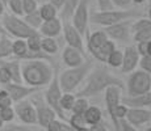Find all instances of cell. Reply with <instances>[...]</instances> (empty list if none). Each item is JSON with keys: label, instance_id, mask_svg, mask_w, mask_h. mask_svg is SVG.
<instances>
[{"label": "cell", "instance_id": "obj_35", "mask_svg": "<svg viewBox=\"0 0 151 131\" xmlns=\"http://www.w3.org/2000/svg\"><path fill=\"white\" fill-rule=\"evenodd\" d=\"M76 101V96L72 94V93H63L62 100H60V107L62 110H72L74 107V104Z\"/></svg>", "mask_w": 151, "mask_h": 131}, {"label": "cell", "instance_id": "obj_16", "mask_svg": "<svg viewBox=\"0 0 151 131\" xmlns=\"http://www.w3.org/2000/svg\"><path fill=\"white\" fill-rule=\"evenodd\" d=\"M63 36H65V39H66V42H67V46L78 49V50H80V51H84L83 37L72 24H70V22H63Z\"/></svg>", "mask_w": 151, "mask_h": 131}, {"label": "cell", "instance_id": "obj_27", "mask_svg": "<svg viewBox=\"0 0 151 131\" xmlns=\"http://www.w3.org/2000/svg\"><path fill=\"white\" fill-rule=\"evenodd\" d=\"M40 12H41V16H42L43 21H50V20L58 19V17H57L58 9L54 7L53 4H50V3H46V4L41 5Z\"/></svg>", "mask_w": 151, "mask_h": 131}, {"label": "cell", "instance_id": "obj_14", "mask_svg": "<svg viewBox=\"0 0 151 131\" xmlns=\"http://www.w3.org/2000/svg\"><path fill=\"white\" fill-rule=\"evenodd\" d=\"M4 89L9 93L13 102L17 104V102H21V101L27 100L29 96L36 93L38 88H33V87H29V85H22V84L11 83V84H8V85H5Z\"/></svg>", "mask_w": 151, "mask_h": 131}, {"label": "cell", "instance_id": "obj_46", "mask_svg": "<svg viewBox=\"0 0 151 131\" xmlns=\"http://www.w3.org/2000/svg\"><path fill=\"white\" fill-rule=\"evenodd\" d=\"M121 131H139V130L137 127L132 126L130 123H127L125 119H122V121H121Z\"/></svg>", "mask_w": 151, "mask_h": 131}, {"label": "cell", "instance_id": "obj_42", "mask_svg": "<svg viewBox=\"0 0 151 131\" xmlns=\"http://www.w3.org/2000/svg\"><path fill=\"white\" fill-rule=\"evenodd\" d=\"M96 1H97L99 11H101V12L113 11V8H114V5H113V1H112V0H96Z\"/></svg>", "mask_w": 151, "mask_h": 131}, {"label": "cell", "instance_id": "obj_15", "mask_svg": "<svg viewBox=\"0 0 151 131\" xmlns=\"http://www.w3.org/2000/svg\"><path fill=\"white\" fill-rule=\"evenodd\" d=\"M125 121L138 129L142 125L151 122V110L143 109V107H130Z\"/></svg>", "mask_w": 151, "mask_h": 131}, {"label": "cell", "instance_id": "obj_37", "mask_svg": "<svg viewBox=\"0 0 151 131\" xmlns=\"http://www.w3.org/2000/svg\"><path fill=\"white\" fill-rule=\"evenodd\" d=\"M16 117H17L16 110L12 106L5 107V109H0V118L3 119L4 123H11V122H13V119Z\"/></svg>", "mask_w": 151, "mask_h": 131}, {"label": "cell", "instance_id": "obj_7", "mask_svg": "<svg viewBox=\"0 0 151 131\" xmlns=\"http://www.w3.org/2000/svg\"><path fill=\"white\" fill-rule=\"evenodd\" d=\"M62 88H60V83H59V75L58 72L54 74V77L51 80V83L49 84L47 89L45 92V101L47 102V105L57 113V115L59 118L65 119V114H63V110L60 107V100H62Z\"/></svg>", "mask_w": 151, "mask_h": 131}, {"label": "cell", "instance_id": "obj_34", "mask_svg": "<svg viewBox=\"0 0 151 131\" xmlns=\"http://www.w3.org/2000/svg\"><path fill=\"white\" fill-rule=\"evenodd\" d=\"M89 106H91V105L88 102V98L76 97V101H75L74 107H72V113H74V114H84V113L88 110Z\"/></svg>", "mask_w": 151, "mask_h": 131}, {"label": "cell", "instance_id": "obj_26", "mask_svg": "<svg viewBox=\"0 0 151 131\" xmlns=\"http://www.w3.org/2000/svg\"><path fill=\"white\" fill-rule=\"evenodd\" d=\"M80 1H82V0H67V1H66L65 7H63V9H62L63 22H68V19H72L75 9L78 8Z\"/></svg>", "mask_w": 151, "mask_h": 131}, {"label": "cell", "instance_id": "obj_50", "mask_svg": "<svg viewBox=\"0 0 151 131\" xmlns=\"http://www.w3.org/2000/svg\"><path fill=\"white\" fill-rule=\"evenodd\" d=\"M4 8H5V5H4V3L0 0V16H1L3 13H4Z\"/></svg>", "mask_w": 151, "mask_h": 131}, {"label": "cell", "instance_id": "obj_51", "mask_svg": "<svg viewBox=\"0 0 151 131\" xmlns=\"http://www.w3.org/2000/svg\"><path fill=\"white\" fill-rule=\"evenodd\" d=\"M147 0H133V4L135 5H139V4H143V3H146Z\"/></svg>", "mask_w": 151, "mask_h": 131}, {"label": "cell", "instance_id": "obj_17", "mask_svg": "<svg viewBox=\"0 0 151 131\" xmlns=\"http://www.w3.org/2000/svg\"><path fill=\"white\" fill-rule=\"evenodd\" d=\"M62 59L68 68H74V67H79L83 64V51L78 50L74 47H65L62 54Z\"/></svg>", "mask_w": 151, "mask_h": 131}, {"label": "cell", "instance_id": "obj_36", "mask_svg": "<svg viewBox=\"0 0 151 131\" xmlns=\"http://www.w3.org/2000/svg\"><path fill=\"white\" fill-rule=\"evenodd\" d=\"M8 8H9L12 14H14V16H19V17L25 16L22 0H9V3H8Z\"/></svg>", "mask_w": 151, "mask_h": 131}, {"label": "cell", "instance_id": "obj_31", "mask_svg": "<svg viewBox=\"0 0 151 131\" xmlns=\"http://www.w3.org/2000/svg\"><path fill=\"white\" fill-rule=\"evenodd\" d=\"M29 52L27 39H16L13 41V55L19 58H25Z\"/></svg>", "mask_w": 151, "mask_h": 131}, {"label": "cell", "instance_id": "obj_23", "mask_svg": "<svg viewBox=\"0 0 151 131\" xmlns=\"http://www.w3.org/2000/svg\"><path fill=\"white\" fill-rule=\"evenodd\" d=\"M84 117L86 121L88 123V126H93V125L101 123V119H103V113L101 109L97 106H89L88 110L84 113Z\"/></svg>", "mask_w": 151, "mask_h": 131}, {"label": "cell", "instance_id": "obj_4", "mask_svg": "<svg viewBox=\"0 0 151 131\" xmlns=\"http://www.w3.org/2000/svg\"><path fill=\"white\" fill-rule=\"evenodd\" d=\"M91 62H86L79 67H74V68H68L66 71H63L59 75V83L62 91L65 93H71L86 79L88 72L91 71Z\"/></svg>", "mask_w": 151, "mask_h": 131}, {"label": "cell", "instance_id": "obj_20", "mask_svg": "<svg viewBox=\"0 0 151 131\" xmlns=\"http://www.w3.org/2000/svg\"><path fill=\"white\" fill-rule=\"evenodd\" d=\"M116 50H117V47H116V42L114 41H112V39H108L100 49L92 51L91 54L93 55V58H96L99 62L106 63V60H108V58L110 57V54H112L113 51H116Z\"/></svg>", "mask_w": 151, "mask_h": 131}, {"label": "cell", "instance_id": "obj_28", "mask_svg": "<svg viewBox=\"0 0 151 131\" xmlns=\"http://www.w3.org/2000/svg\"><path fill=\"white\" fill-rule=\"evenodd\" d=\"M137 31H151V20L149 17H139L134 22H133L132 33H137Z\"/></svg>", "mask_w": 151, "mask_h": 131}, {"label": "cell", "instance_id": "obj_13", "mask_svg": "<svg viewBox=\"0 0 151 131\" xmlns=\"http://www.w3.org/2000/svg\"><path fill=\"white\" fill-rule=\"evenodd\" d=\"M141 54L137 50V46H127L124 50V63L121 67L122 74H132L137 71V67L141 62Z\"/></svg>", "mask_w": 151, "mask_h": 131}, {"label": "cell", "instance_id": "obj_44", "mask_svg": "<svg viewBox=\"0 0 151 131\" xmlns=\"http://www.w3.org/2000/svg\"><path fill=\"white\" fill-rule=\"evenodd\" d=\"M62 126H63V122L58 121V119H54V121L46 127V131H62Z\"/></svg>", "mask_w": 151, "mask_h": 131}, {"label": "cell", "instance_id": "obj_55", "mask_svg": "<svg viewBox=\"0 0 151 131\" xmlns=\"http://www.w3.org/2000/svg\"><path fill=\"white\" fill-rule=\"evenodd\" d=\"M3 3H4V5H8V3H9V0H1Z\"/></svg>", "mask_w": 151, "mask_h": 131}, {"label": "cell", "instance_id": "obj_48", "mask_svg": "<svg viewBox=\"0 0 151 131\" xmlns=\"http://www.w3.org/2000/svg\"><path fill=\"white\" fill-rule=\"evenodd\" d=\"M89 131H108V129H106L105 125L101 122V123L93 125V126H89Z\"/></svg>", "mask_w": 151, "mask_h": 131}, {"label": "cell", "instance_id": "obj_6", "mask_svg": "<svg viewBox=\"0 0 151 131\" xmlns=\"http://www.w3.org/2000/svg\"><path fill=\"white\" fill-rule=\"evenodd\" d=\"M1 25L5 31L14 36L17 39H28L29 37L37 33V30L30 28L21 17L14 16V14H5L3 17Z\"/></svg>", "mask_w": 151, "mask_h": 131}, {"label": "cell", "instance_id": "obj_41", "mask_svg": "<svg viewBox=\"0 0 151 131\" xmlns=\"http://www.w3.org/2000/svg\"><path fill=\"white\" fill-rule=\"evenodd\" d=\"M139 67H141L142 71L147 72L151 75V55H146V57L141 58V62H139Z\"/></svg>", "mask_w": 151, "mask_h": 131}, {"label": "cell", "instance_id": "obj_19", "mask_svg": "<svg viewBox=\"0 0 151 131\" xmlns=\"http://www.w3.org/2000/svg\"><path fill=\"white\" fill-rule=\"evenodd\" d=\"M122 104H125L129 107H143V109H149L151 107V92L145 93L142 96L137 97H122Z\"/></svg>", "mask_w": 151, "mask_h": 131}, {"label": "cell", "instance_id": "obj_21", "mask_svg": "<svg viewBox=\"0 0 151 131\" xmlns=\"http://www.w3.org/2000/svg\"><path fill=\"white\" fill-rule=\"evenodd\" d=\"M109 39L108 34L105 33V30H96L88 37V42H87V46H88L89 52L100 49L106 41Z\"/></svg>", "mask_w": 151, "mask_h": 131}, {"label": "cell", "instance_id": "obj_49", "mask_svg": "<svg viewBox=\"0 0 151 131\" xmlns=\"http://www.w3.org/2000/svg\"><path fill=\"white\" fill-rule=\"evenodd\" d=\"M62 131H75V130L72 129V127H71V125H70V123H65V122H63Z\"/></svg>", "mask_w": 151, "mask_h": 131}, {"label": "cell", "instance_id": "obj_2", "mask_svg": "<svg viewBox=\"0 0 151 131\" xmlns=\"http://www.w3.org/2000/svg\"><path fill=\"white\" fill-rule=\"evenodd\" d=\"M22 80L33 88H40L43 85H49L54 77L53 71L49 63L42 59H30L21 63Z\"/></svg>", "mask_w": 151, "mask_h": 131}, {"label": "cell", "instance_id": "obj_25", "mask_svg": "<svg viewBox=\"0 0 151 131\" xmlns=\"http://www.w3.org/2000/svg\"><path fill=\"white\" fill-rule=\"evenodd\" d=\"M24 21L27 22V24L30 26V28H33L34 30H37V29H41L42 24L45 22V21H43V19H42V16H41V12H40V9L36 11V12H33V13H30V14H25Z\"/></svg>", "mask_w": 151, "mask_h": 131}, {"label": "cell", "instance_id": "obj_53", "mask_svg": "<svg viewBox=\"0 0 151 131\" xmlns=\"http://www.w3.org/2000/svg\"><path fill=\"white\" fill-rule=\"evenodd\" d=\"M4 31H5V30H4V28H3V25L0 24V34H3V33H4Z\"/></svg>", "mask_w": 151, "mask_h": 131}, {"label": "cell", "instance_id": "obj_43", "mask_svg": "<svg viewBox=\"0 0 151 131\" xmlns=\"http://www.w3.org/2000/svg\"><path fill=\"white\" fill-rule=\"evenodd\" d=\"M113 1V5L122 11H126L130 5L133 4V0H112Z\"/></svg>", "mask_w": 151, "mask_h": 131}, {"label": "cell", "instance_id": "obj_54", "mask_svg": "<svg viewBox=\"0 0 151 131\" xmlns=\"http://www.w3.org/2000/svg\"><path fill=\"white\" fill-rule=\"evenodd\" d=\"M149 55H151V41L149 42Z\"/></svg>", "mask_w": 151, "mask_h": 131}, {"label": "cell", "instance_id": "obj_9", "mask_svg": "<svg viewBox=\"0 0 151 131\" xmlns=\"http://www.w3.org/2000/svg\"><path fill=\"white\" fill-rule=\"evenodd\" d=\"M16 115L20 118V121L25 125H37L38 117H37V110L33 102L29 100H24L21 102H17L14 106Z\"/></svg>", "mask_w": 151, "mask_h": 131}, {"label": "cell", "instance_id": "obj_18", "mask_svg": "<svg viewBox=\"0 0 151 131\" xmlns=\"http://www.w3.org/2000/svg\"><path fill=\"white\" fill-rule=\"evenodd\" d=\"M63 31V24L59 19H54L50 21H45L40 29V33L43 37H49V38H54V37L59 36Z\"/></svg>", "mask_w": 151, "mask_h": 131}, {"label": "cell", "instance_id": "obj_32", "mask_svg": "<svg viewBox=\"0 0 151 131\" xmlns=\"http://www.w3.org/2000/svg\"><path fill=\"white\" fill-rule=\"evenodd\" d=\"M106 63L112 67V68H121L124 63V51L122 50H116L110 54V57L108 58Z\"/></svg>", "mask_w": 151, "mask_h": 131}, {"label": "cell", "instance_id": "obj_47", "mask_svg": "<svg viewBox=\"0 0 151 131\" xmlns=\"http://www.w3.org/2000/svg\"><path fill=\"white\" fill-rule=\"evenodd\" d=\"M66 1H67V0H50V4H53L57 9H63Z\"/></svg>", "mask_w": 151, "mask_h": 131}, {"label": "cell", "instance_id": "obj_33", "mask_svg": "<svg viewBox=\"0 0 151 131\" xmlns=\"http://www.w3.org/2000/svg\"><path fill=\"white\" fill-rule=\"evenodd\" d=\"M42 50L47 54L53 55L57 54L58 50H59V46H58V42L54 38H49V37H43L42 38Z\"/></svg>", "mask_w": 151, "mask_h": 131}, {"label": "cell", "instance_id": "obj_29", "mask_svg": "<svg viewBox=\"0 0 151 131\" xmlns=\"http://www.w3.org/2000/svg\"><path fill=\"white\" fill-rule=\"evenodd\" d=\"M68 123L71 125V127L75 131L89 127L88 123H87V121H86V117H84V114H74V113H72V115L68 119Z\"/></svg>", "mask_w": 151, "mask_h": 131}, {"label": "cell", "instance_id": "obj_52", "mask_svg": "<svg viewBox=\"0 0 151 131\" xmlns=\"http://www.w3.org/2000/svg\"><path fill=\"white\" fill-rule=\"evenodd\" d=\"M3 127H4V122H3V119L0 118V130H1Z\"/></svg>", "mask_w": 151, "mask_h": 131}, {"label": "cell", "instance_id": "obj_30", "mask_svg": "<svg viewBox=\"0 0 151 131\" xmlns=\"http://www.w3.org/2000/svg\"><path fill=\"white\" fill-rule=\"evenodd\" d=\"M28 43V49L29 52H40V50L42 49V38H41V33L37 31L36 34H33L32 37H29L27 39Z\"/></svg>", "mask_w": 151, "mask_h": 131}, {"label": "cell", "instance_id": "obj_24", "mask_svg": "<svg viewBox=\"0 0 151 131\" xmlns=\"http://www.w3.org/2000/svg\"><path fill=\"white\" fill-rule=\"evenodd\" d=\"M13 55V42L7 36H0V59Z\"/></svg>", "mask_w": 151, "mask_h": 131}, {"label": "cell", "instance_id": "obj_40", "mask_svg": "<svg viewBox=\"0 0 151 131\" xmlns=\"http://www.w3.org/2000/svg\"><path fill=\"white\" fill-rule=\"evenodd\" d=\"M12 83V76H11L9 71H8V68L3 64L0 67V84H3V85H8V84Z\"/></svg>", "mask_w": 151, "mask_h": 131}, {"label": "cell", "instance_id": "obj_3", "mask_svg": "<svg viewBox=\"0 0 151 131\" xmlns=\"http://www.w3.org/2000/svg\"><path fill=\"white\" fill-rule=\"evenodd\" d=\"M139 13L137 11L133 9H113V11H106V12H92L91 17H89V21L93 22L96 25L104 26V28H108V26L120 24L122 21H127V20H133L134 17H138Z\"/></svg>", "mask_w": 151, "mask_h": 131}, {"label": "cell", "instance_id": "obj_57", "mask_svg": "<svg viewBox=\"0 0 151 131\" xmlns=\"http://www.w3.org/2000/svg\"><path fill=\"white\" fill-rule=\"evenodd\" d=\"M76 131H89V127H87V129H82V130H76Z\"/></svg>", "mask_w": 151, "mask_h": 131}, {"label": "cell", "instance_id": "obj_8", "mask_svg": "<svg viewBox=\"0 0 151 131\" xmlns=\"http://www.w3.org/2000/svg\"><path fill=\"white\" fill-rule=\"evenodd\" d=\"M122 89L120 87H109L105 92H104V100H105V105H106V110H108V114L110 119H112L113 125H114V129L117 131H121V125L117 123L114 118V112L116 107L122 102V96H121Z\"/></svg>", "mask_w": 151, "mask_h": 131}, {"label": "cell", "instance_id": "obj_38", "mask_svg": "<svg viewBox=\"0 0 151 131\" xmlns=\"http://www.w3.org/2000/svg\"><path fill=\"white\" fill-rule=\"evenodd\" d=\"M13 100L12 97L9 96L5 89H0V109H5V107L12 106Z\"/></svg>", "mask_w": 151, "mask_h": 131}, {"label": "cell", "instance_id": "obj_12", "mask_svg": "<svg viewBox=\"0 0 151 131\" xmlns=\"http://www.w3.org/2000/svg\"><path fill=\"white\" fill-rule=\"evenodd\" d=\"M133 20H127V21H122L120 24H116L108 28H104L105 33L108 34L109 39L112 41H127L132 33V28H133Z\"/></svg>", "mask_w": 151, "mask_h": 131}, {"label": "cell", "instance_id": "obj_22", "mask_svg": "<svg viewBox=\"0 0 151 131\" xmlns=\"http://www.w3.org/2000/svg\"><path fill=\"white\" fill-rule=\"evenodd\" d=\"M4 66L8 68L11 76H12V83L16 84H21L22 81V68H21V63L17 60H11V62L4 63Z\"/></svg>", "mask_w": 151, "mask_h": 131}, {"label": "cell", "instance_id": "obj_39", "mask_svg": "<svg viewBox=\"0 0 151 131\" xmlns=\"http://www.w3.org/2000/svg\"><path fill=\"white\" fill-rule=\"evenodd\" d=\"M38 0H22V4H24V13L25 14H30L36 11H38Z\"/></svg>", "mask_w": 151, "mask_h": 131}, {"label": "cell", "instance_id": "obj_59", "mask_svg": "<svg viewBox=\"0 0 151 131\" xmlns=\"http://www.w3.org/2000/svg\"><path fill=\"white\" fill-rule=\"evenodd\" d=\"M145 131H151V127H149V129H146Z\"/></svg>", "mask_w": 151, "mask_h": 131}, {"label": "cell", "instance_id": "obj_56", "mask_svg": "<svg viewBox=\"0 0 151 131\" xmlns=\"http://www.w3.org/2000/svg\"><path fill=\"white\" fill-rule=\"evenodd\" d=\"M149 19L151 20V7H149Z\"/></svg>", "mask_w": 151, "mask_h": 131}, {"label": "cell", "instance_id": "obj_5", "mask_svg": "<svg viewBox=\"0 0 151 131\" xmlns=\"http://www.w3.org/2000/svg\"><path fill=\"white\" fill-rule=\"evenodd\" d=\"M126 91L129 97H137L151 92V75L142 69L132 72L127 77Z\"/></svg>", "mask_w": 151, "mask_h": 131}, {"label": "cell", "instance_id": "obj_10", "mask_svg": "<svg viewBox=\"0 0 151 131\" xmlns=\"http://www.w3.org/2000/svg\"><path fill=\"white\" fill-rule=\"evenodd\" d=\"M88 7H89V0H82V1L79 3V5H78V8L75 9L74 16H72V19H71L72 25L78 29V31H79L82 36L86 33L87 25H88L89 17H91Z\"/></svg>", "mask_w": 151, "mask_h": 131}, {"label": "cell", "instance_id": "obj_11", "mask_svg": "<svg viewBox=\"0 0 151 131\" xmlns=\"http://www.w3.org/2000/svg\"><path fill=\"white\" fill-rule=\"evenodd\" d=\"M32 102H33V105L36 106V110H37L38 125L46 129L55 119V117H58L57 113L49 106L47 102L45 101V98H43V100H41V98H34Z\"/></svg>", "mask_w": 151, "mask_h": 131}, {"label": "cell", "instance_id": "obj_1", "mask_svg": "<svg viewBox=\"0 0 151 131\" xmlns=\"http://www.w3.org/2000/svg\"><path fill=\"white\" fill-rule=\"evenodd\" d=\"M124 81L112 75L105 67H97L89 74L86 85L79 89L75 96L76 97H92L101 92H105L109 87H120L124 89Z\"/></svg>", "mask_w": 151, "mask_h": 131}, {"label": "cell", "instance_id": "obj_58", "mask_svg": "<svg viewBox=\"0 0 151 131\" xmlns=\"http://www.w3.org/2000/svg\"><path fill=\"white\" fill-rule=\"evenodd\" d=\"M147 4H149V7H151V0H147Z\"/></svg>", "mask_w": 151, "mask_h": 131}, {"label": "cell", "instance_id": "obj_45", "mask_svg": "<svg viewBox=\"0 0 151 131\" xmlns=\"http://www.w3.org/2000/svg\"><path fill=\"white\" fill-rule=\"evenodd\" d=\"M0 131H32L29 127L25 126H20V125H8L7 127L1 129Z\"/></svg>", "mask_w": 151, "mask_h": 131}]
</instances>
